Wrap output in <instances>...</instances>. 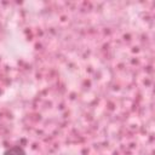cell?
<instances>
[{
    "label": "cell",
    "mask_w": 155,
    "mask_h": 155,
    "mask_svg": "<svg viewBox=\"0 0 155 155\" xmlns=\"http://www.w3.org/2000/svg\"><path fill=\"white\" fill-rule=\"evenodd\" d=\"M4 155H25V153L23 151L22 148H19V147H13V148H10Z\"/></svg>",
    "instance_id": "1"
}]
</instances>
